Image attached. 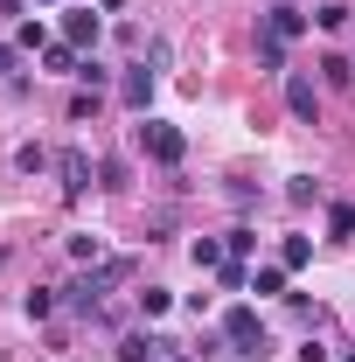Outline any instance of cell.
Instances as JSON below:
<instances>
[{
	"mask_svg": "<svg viewBox=\"0 0 355 362\" xmlns=\"http://www.w3.org/2000/svg\"><path fill=\"white\" fill-rule=\"evenodd\" d=\"M139 146H146L161 168H181V153H188L181 126H168V119H139Z\"/></svg>",
	"mask_w": 355,
	"mask_h": 362,
	"instance_id": "1",
	"label": "cell"
},
{
	"mask_svg": "<svg viewBox=\"0 0 355 362\" xmlns=\"http://www.w3.org/2000/svg\"><path fill=\"white\" fill-rule=\"evenodd\" d=\"M223 341H237V349H244L251 362L272 349V341H265V320L251 314V307H230V314H223Z\"/></svg>",
	"mask_w": 355,
	"mask_h": 362,
	"instance_id": "2",
	"label": "cell"
},
{
	"mask_svg": "<svg viewBox=\"0 0 355 362\" xmlns=\"http://www.w3.org/2000/svg\"><path fill=\"white\" fill-rule=\"evenodd\" d=\"M105 286H119L105 265H91V272H77L70 286H63V300H70V314H98L105 307Z\"/></svg>",
	"mask_w": 355,
	"mask_h": 362,
	"instance_id": "3",
	"label": "cell"
},
{
	"mask_svg": "<svg viewBox=\"0 0 355 362\" xmlns=\"http://www.w3.org/2000/svg\"><path fill=\"white\" fill-rule=\"evenodd\" d=\"M56 181H63V195H70V202L91 188V153H84V146H63V153H56Z\"/></svg>",
	"mask_w": 355,
	"mask_h": 362,
	"instance_id": "4",
	"label": "cell"
},
{
	"mask_svg": "<svg viewBox=\"0 0 355 362\" xmlns=\"http://www.w3.org/2000/svg\"><path fill=\"white\" fill-rule=\"evenodd\" d=\"M119 105L146 119V105H153V70H146V63H133V70H119Z\"/></svg>",
	"mask_w": 355,
	"mask_h": 362,
	"instance_id": "5",
	"label": "cell"
},
{
	"mask_svg": "<svg viewBox=\"0 0 355 362\" xmlns=\"http://www.w3.org/2000/svg\"><path fill=\"white\" fill-rule=\"evenodd\" d=\"M286 112H293V119H320V90H313V77H286Z\"/></svg>",
	"mask_w": 355,
	"mask_h": 362,
	"instance_id": "6",
	"label": "cell"
},
{
	"mask_svg": "<svg viewBox=\"0 0 355 362\" xmlns=\"http://www.w3.org/2000/svg\"><path fill=\"white\" fill-rule=\"evenodd\" d=\"M265 35H279V42H293V35H307V14H300L293 0H279V7H265Z\"/></svg>",
	"mask_w": 355,
	"mask_h": 362,
	"instance_id": "7",
	"label": "cell"
},
{
	"mask_svg": "<svg viewBox=\"0 0 355 362\" xmlns=\"http://www.w3.org/2000/svg\"><path fill=\"white\" fill-rule=\"evenodd\" d=\"M63 42H70V49L98 42V14H91V7H70V14H63Z\"/></svg>",
	"mask_w": 355,
	"mask_h": 362,
	"instance_id": "8",
	"label": "cell"
},
{
	"mask_svg": "<svg viewBox=\"0 0 355 362\" xmlns=\"http://www.w3.org/2000/svg\"><path fill=\"white\" fill-rule=\"evenodd\" d=\"M42 70H49V77H77V70H84V49L49 42V49H42Z\"/></svg>",
	"mask_w": 355,
	"mask_h": 362,
	"instance_id": "9",
	"label": "cell"
},
{
	"mask_svg": "<svg viewBox=\"0 0 355 362\" xmlns=\"http://www.w3.org/2000/svg\"><path fill=\"white\" fill-rule=\"evenodd\" d=\"M161 349H168V334H126L119 362H161Z\"/></svg>",
	"mask_w": 355,
	"mask_h": 362,
	"instance_id": "10",
	"label": "cell"
},
{
	"mask_svg": "<svg viewBox=\"0 0 355 362\" xmlns=\"http://www.w3.org/2000/svg\"><path fill=\"white\" fill-rule=\"evenodd\" d=\"M14 168H21V175H49V168H56V153L35 146V139H21V146H14Z\"/></svg>",
	"mask_w": 355,
	"mask_h": 362,
	"instance_id": "11",
	"label": "cell"
},
{
	"mask_svg": "<svg viewBox=\"0 0 355 362\" xmlns=\"http://www.w3.org/2000/svg\"><path fill=\"white\" fill-rule=\"evenodd\" d=\"M320 84H327V90H349L355 84V63H349V56H320Z\"/></svg>",
	"mask_w": 355,
	"mask_h": 362,
	"instance_id": "12",
	"label": "cell"
},
{
	"mask_svg": "<svg viewBox=\"0 0 355 362\" xmlns=\"http://www.w3.org/2000/svg\"><path fill=\"white\" fill-rule=\"evenodd\" d=\"M286 279H293L286 265H258V272H251V293H258V300H272V293H286Z\"/></svg>",
	"mask_w": 355,
	"mask_h": 362,
	"instance_id": "13",
	"label": "cell"
},
{
	"mask_svg": "<svg viewBox=\"0 0 355 362\" xmlns=\"http://www.w3.org/2000/svg\"><path fill=\"white\" fill-rule=\"evenodd\" d=\"M188 258H195L202 272H216L223 258H230V251H223V237H195V244H188Z\"/></svg>",
	"mask_w": 355,
	"mask_h": 362,
	"instance_id": "14",
	"label": "cell"
},
{
	"mask_svg": "<svg viewBox=\"0 0 355 362\" xmlns=\"http://www.w3.org/2000/svg\"><path fill=\"white\" fill-rule=\"evenodd\" d=\"M307 258H313V237H286V244H279V265L286 272H300Z\"/></svg>",
	"mask_w": 355,
	"mask_h": 362,
	"instance_id": "15",
	"label": "cell"
},
{
	"mask_svg": "<svg viewBox=\"0 0 355 362\" xmlns=\"http://www.w3.org/2000/svg\"><path fill=\"white\" fill-rule=\"evenodd\" d=\"M216 286H223V293H244V286H251L244 258H223V265H216Z\"/></svg>",
	"mask_w": 355,
	"mask_h": 362,
	"instance_id": "16",
	"label": "cell"
},
{
	"mask_svg": "<svg viewBox=\"0 0 355 362\" xmlns=\"http://www.w3.org/2000/svg\"><path fill=\"white\" fill-rule=\"evenodd\" d=\"M139 300V314L153 320V314H168V307H175V293H168V286H146V293H133Z\"/></svg>",
	"mask_w": 355,
	"mask_h": 362,
	"instance_id": "17",
	"label": "cell"
},
{
	"mask_svg": "<svg viewBox=\"0 0 355 362\" xmlns=\"http://www.w3.org/2000/svg\"><path fill=\"white\" fill-rule=\"evenodd\" d=\"M286 202H300V209L320 202V181H313V175H293V181H286Z\"/></svg>",
	"mask_w": 355,
	"mask_h": 362,
	"instance_id": "18",
	"label": "cell"
},
{
	"mask_svg": "<svg viewBox=\"0 0 355 362\" xmlns=\"http://www.w3.org/2000/svg\"><path fill=\"white\" fill-rule=\"evenodd\" d=\"M327 237H355V202H334L327 209Z\"/></svg>",
	"mask_w": 355,
	"mask_h": 362,
	"instance_id": "19",
	"label": "cell"
},
{
	"mask_svg": "<svg viewBox=\"0 0 355 362\" xmlns=\"http://www.w3.org/2000/svg\"><path fill=\"white\" fill-rule=\"evenodd\" d=\"M313 21H320L327 35H342V28H349V7H342V0H327V7H313Z\"/></svg>",
	"mask_w": 355,
	"mask_h": 362,
	"instance_id": "20",
	"label": "cell"
},
{
	"mask_svg": "<svg viewBox=\"0 0 355 362\" xmlns=\"http://www.w3.org/2000/svg\"><path fill=\"white\" fill-rule=\"evenodd\" d=\"M21 307H28V320H49V314H56V293H49V286H35Z\"/></svg>",
	"mask_w": 355,
	"mask_h": 362,
	"instance_id": "21",
	"label": "cell"
},
{
	"mask_svg": "<svg viewBox=\"0 0 355 362\" xmlns=\"http://www.w3.org/2000/svg\"><path fill=\"white\" fill-rule=\"evenodd\" d=\"M251 244H258V237H251L244 223H237V230H223V251H230V258H251Z\"/></svg>",
	"mask_w": 355,
	"mask_h": 362,
	"instance_id": "22",
	"label": "cell"
},
{
	"mask_svg": "<svg viewBox=\"0 0 355 362\" xmlns=\"http://www.w3.org/2000/svg\"><path fill=\"white\" fill-rule=\"evenodd\" d=\"M70 258H77V265H105V251H98V237H70Z\"/></svg>",
	"mask_w": 355,
	"mask_h": 362,
	"instance_id": "23",
	"label": "cell"
},
{
	"mask_svg": "<svg viewBox=\"0 0 355 362\" xmlns=\"http://www.w3.org/2000/svg\"><path fill=\"white\" fill-rule=\"evenodd\" d=\"M14 42H21V49H35V56H42V49H49V35H42V21H21V28H14Z\"/></svg>",
	"mask_w": 355,
	"mask_h": 362,
	"instance_id": "24",
	"label": "cell"
},
{
	"mask_svg": "<svg viewBox=\"0 0 355 362\" xmlns=\"http://www.w3.org/2000/svg\"><path fill=\"white\" fill-rule=\"evenodd\" d=\"M258 63L279 70V63H286V42H279V35H258Z\"/></svg>",
	"mask_w": 355,
	"mask_h": 362,
	"instance_id": "25",
	"label": "cell"
},
{
	"mask_svg": "<svg viewBox=\"0 0 355 362\" xmlns=\"http://www.w3.org/2000/svg\"><path fill=\"white\" fill-rule=\"evenodd\" d=\"M70 119H77V126L98 119V90H77V98H70Z\"/></svg>",
	"mask_w": 355,
	"mask_h": 362,
	"instance_id": "26",
	"label": "cell"
},
{
	"mask_svg": "<svg viewBox=\"0 0 355 362\" xmlns=\"http://www.w3.org/2000/svg\"><path fill=\"white\" fill-rule=\"evenodd\" d=\"M77 77H84L91 90H105V84H112V70H105V63H98V56H84V70H77Z\"/></svg>",
	"mask_w": 355,
	"mask_h": 362,
	"instance_id": "27",
	"label": "cell"
},
{
	"mask_svg": "<svg viewBox=\"0 0 355 362\" xmlns=\"http://www.w3.org/2000/svg\"><path fill=\"white\" fill-rule=\"evenodd\" d=\"M0 77H7V84H21V49H7V42H0Z\"/></svg>",
	"mask_w": 355,
	"mask_h": 362,
	"instance_id": "28",
	"label": "cell"
},
{
	"mask_svg": "<svg viewBox=\"0 0 355 362\" xmlns=\"http://www.w3.org/2000/svg\"><path fill=\"white\" fill-rule=\"evenodd\" d=\"M161 362H195V356H181V349H175V341H168V349H161Z\"/></svg>",
	"mask_w": 355,
	"mask_h": 362,
	"instance_id": "29",
	"label": "cell"
},
{
	"mask_svg": "<svg viewBox=\"0 0 355 362\" xmlns=\"http://www.w3.org/2000/svg\"><path fill=\"white\" fill-rule=\"evenodd\" d=\"M342 362H355V356H342Z\"/></svg>",
	"mask_w": 355,
	"mask_h": 362,
	"instance_id": "30",
	"label": "cell"
}]
</instances>
